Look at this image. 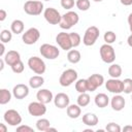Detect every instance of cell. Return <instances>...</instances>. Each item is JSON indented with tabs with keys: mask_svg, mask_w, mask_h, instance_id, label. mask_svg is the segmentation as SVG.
<instances>
[{
	"mask_svg": "<svg viewBox=\"0 0 132 132\" xmlns=\"http://www.w3.org/2000/svg\"><path fill=\"white\" fill-rule=\"evenodd\" d=\"M99 53H100L101 60H102L104 63L111 64V63L114 62V60H116V52H114L113 47H112L110 44H108V43L102 44V45L100 46Z\"/></svg>",
	"mask_w": 132,
	"mask_h": 132,
	"instance_id": "8992f818",
	"label": "cell"
},
{
	"mask_svg": "<svg viewBox=\"0 0 132 132\" xmlns=\"http://www.w3.org/2000/svg\"><path fill=\"white\" fill-rule=\"evenodd\" d=\"M75 5H76V7H77L79 10L86 11V10H88V9L90 8L91 3H90V0H76Z\"/></svg>",
	"mask_w": 132,
	"mask_h": 132,
	"instance_id": "d6a6232c",
	"label": "cell"
},
{
	"mask_svg": "<svg viewBox=\"0 0 132 132\" xmlns=\"http://www.w3.org/2000/svg\"><path fill=\"white\" fill-rule=\"evenodd\" d=\"M6 131H7V128H6L5 124L1 123L0 124V132H6Z\"/></svg>",
	"mask_w": 132,
	"mask_h": 132,
	"instance_id": "f6af8a7d",
	"label": "cell"
},
{
	"mask_svg": "<svg viewBox=\"0 0 132 132\" xmlns=\"http://www.w3.org/2000/svg\"><path fill=\"white\" fill-rule=\"evenodd\" d=\"M79 21V16L75 11H67L66 13H64L61 18V21L59 23V26L64 29V30H69L70 28H72L74 25H76Z\"/></svg>",
	"mask_w": 132,
	"mask_h": 132,
	"instance_id": "6da1fadb",
	"label": "cell"
},
{
	"mask_svg": "<svg viewBox=\"0 0 132 132\" xmlns=\"http://www.w3.org/2000/svg\"><path fill=\"white\" fill-rule=\"evenodd\" d=\"M28 66L36 74H43L45 72V69H46V66H45L44 61L41 58L36 57V56L29 58V60H28Z\"/></svg>",
	"mask_w": 132,
	"mask_h": 132,
	"instance_id": "52a82bcc",
	"label": "cell"
},
{
	"mask_svg": "<svg viewBox=\"0 0 132 132\" xmlns=\"http://www.w3.org/2000/svg\"><path fill=\"white\" fill-rule=\"evenodd\" d=\"M75 90L80 94V93H86L88 92V80L87 79H78L75 82Z\"/></svg>",
	"mask_w": 132,
	"mask_h": 132,
	"instance_id": "4316f807",
	"label": "cell"
},
{
	"mask_svg": "<svg viewBox=\"0 0 132 132\" xmlns=\"http://www.w3.org/2000/svg\"><path fill=\"white\" fill-rule=\"evenodd\" d=\"M28 112L30 113V116L32 117H41L44 116L46 112V106L44 103L37 101L31 102L28 105Z\"/></svg>",
	"mask_w": 132,
	"mask_h": 132,
	"instance_id": "8fae6325",
	"label": "cell"
},
{
	"mask_svg": "<svg viewBox=\"0 0 132 132\" xmlns=\"http://www.w3.org/2000/svg\"><path fill=\"white\" fill-rule=\"evenodd\" d=\"M98 117L95 114V113H92V112H87L82 116V123L86 125V126H89V127H94L98 124Z\"/></svg>",
	"mask_w": 132,
	"mask_h": 132,
	"instance_id": "ffe728a7",
	"label": "cell"
},
{
	"mask_svg": "<svg viewBox=\"0 0 132 132\" xmlns=\"http://www.w3.org/2000/svg\"><path fill=\"white\" fill-rule=\"evenodd\" d=\"M24 68H25V66H24V63L22 62V60H20L19 62H16L15 64H13L11 66V70L14 73H22L24 71Z\"/></svg>",
	"mask_w": 132,
	"mask_h": 132,
	"instance_id": "8d00e7d4",
	"label": "cell"
},
{
	"mask_svg": "<svg viewBox=\"0 0 132 132\" xmlns=\"http://www.w3.org/2000/svg\"><path fill=\"white\" fill-rule=\"evenodd\" d=\"M50 131H54V132H56V131H57V129H56V128H52V127H50V128L47 129V131H46V132H50Z\"/></svg>",
	"mask_w": 132,
	"mask_h": 132,
	"instance_id": "c3c4849f",
	"label": "cell"
},
{
	"mask_svg": "<svg viewBox=\"0 0 132 132\" xmlns=\"http://www.w3.org/2000/svg\"><path fill=\"white\" fill-rule=\"evenodd\" d=\"M93 1H95V2H101V1H103V0H93Z\"/></svg>",
	"mask_w": 132,
	"mask_h": 132,
	"instance_id": "681fc988",
	"label": "cell"
},
{
	"mask_svg": "<svg viewBox=\"0 0 132 132\" xmlns=\"http://www.w3.org/2000/svg\"><path fill=\"white\" fill-rule=\"evenodd\" d=\"M3 59H4L5 63L11 67L13 64H15L16 62H19L21 60V55L16 51H8L4 55V58Z\"/></svg>",
	"mask_w": 132,
	"mask_h": 132,
	"instance_id": "d6986e66",
	"label": "cell"
},
{
	"mask_svg": "<svg viewBox=\"0 0 132 132\" xmlns=\"http://www.w3.org/2000/svg\"><path fill=\"white\" fill-rule=\"evenodd\" d=\"M7 14H6V11L4 9H0V21L3 22L5 19H6Z\"/></svg>",
	"mask_w": 132,
	"mask_h": 132,
	"instance_id": "ab89813d",
	"label": "cell"
},
{
	"mask_svg": "<svg viewBox=\"0 0 132 132\" xmlns=\"http://www.w3.org/2000/svg\"><path fill=\"white\" fill-rule=\"evenodd\" d=\"M94 101H95V104H96L98 107L104 108V107H106V106L108 105V103H109V98H108V96H107L106 94H104V93H99V94H97V95L95 96Z\"/></svg>",
	"mask_w": 132,
	"mask_h": 132,
	"instance_id": "7402d4cb",
	"label": "cell"
},
{
	"mask_svg": "<svg viewBox=\"0 0 132 132\" xmlns=\"http://www.w3.org/2000/svg\"><path fill=\"white\" fill-rule=\"evenodd\" d=\"M43 10V3L38 0H28L24 4V11L29 15H39Z\"/></svg>",
	"mask_w": 132,
	"mask_h": 132,
	"instance_id": "7a4b0ae2",
	"label": "cell"
},
{
	"mask_svg": "<svg viewBox=\"0 0 132 132\" xmlns=\"http://www.w3.org/2000/svg\"><path fill=\"white\" fill-rule=\"evenodd\" d=\"M16 132H34L33 128H31L30 126L27 125H20L19 127H16Z\"/></svg>",
	"mask_w": 132,
	"mask_h": 132,
	"instance_id": "f35d334b",
	"label": "cell"
},
{
	"mask_svg": "<svg viewBox=\"0 0 132 132\" xmlns=\"http://www.w3.org/2000/svg\"><path fill=\"white\" fill-rule=\"evenodd\" d=\"M99 34H100L99 29L96 26H90L85 31V34L82 37V43L87 46H91L95 44V42L99 37Z\"/></svg>",
	"mask_w": 132,
	"mask_h": 132,
	"instance_id": "3957f363",
	"label": "cell"
},
{
	"mask_svg": "<svg viewBox=\"0 0 132 132\" xmlns=\"http://www.w3.org/2000/svg\"><path fill=\"white\" fill-rule=\"evenodd\" d=\"M12 95L19 100L24 99L29 95V87L25 84H18L12 89Z\"/></svg>",
	"mask_w": 132,
	"mask_h": 132,
	"instance_id": "9a60e30c",
	"label": "cell"
},
{
	"mask_svg": "<svg viewBox=\"0 0 132 132\" xmlns=\"http://www.w3.org/2000/svg\"><path fill=\"white\" fill-rule=\"evenodd\" d=\"M128 24H129V28H130V31L132 33V12L129 14L128 16Z\"/></svg>",
	"mask_w": 132,
	"mask_h": 132,
	"instance_id": "b9f144b4",
	"label": "cell"
},
{
	"mask_svg": "<svg viewBox=\"0 0 132 132\" xmlns=\"http://www.w3.org/2000/svg\"><path fill=\"white\" fill-rule=\"evenodd\" d=\"M103 38H104L105 43L111 44V43H113V42L117 40V35H116V33H114L113 31H106V32L104 33Z\"/></svg>",
	"mask_w": 132,
	"mask_h": 132,
	"instance_id": "1f68e13d",
	"label": "cell"
},
{
	"mask_svg": "<svg viewBox=\"0 0 132 132\" xmlns=\"http://www.w3.org/2000/svg\"><path fill=\"white\" fill-rule=\"evenodd\" d=\"M44 1H51V0H44Z\"/></svg>",
	"mask_w": 132,
	"mask_h": 132,
	"instance_id": "f907efd6",
	"label": "cell"
},
{
	"mask_svg": "<svg viewBox=\"0 0 132 132\" xmlns=\"http://www.w3.org/2000/svg\"><path fill=\"white\" fill-rule=\"evenodd\" d=\"M131 100H132V98H131Z\"/></svg>",
	"mask_w": 132,
	"mask_h": 132,
	"instance_id": "816d5d0a",
	"label": "cell"
},
{
	"mask_svg": "<svg viewBox=\"0 0 132 132\" xmlns=\"http://www.w3.org/2000/svg\"><path fill=\"white\" fill-rule=\"evenodd\" d=\"M61 6L69 10L74 6V0H61Z\"/></svg>",
	"mask_w": 132,
	"mask_h": 132,
	"instance_id": "74e56055",
	"label": "cell"
},
{
	"mask_svg": "<svg viewBox=\"0 0 132 132\" xmlns=\"http://www.w3.org/2000/svg\"><path fill=\"white\" fill-rule=\"evenodd\" d=\"M56 42L64 51H70L72 48V43H71L69 33H66V32L58 33V35L56 36Z\"/></svg>",
	"mask_w": 132,
	"mask_h": 132,
	"instance_id": "7c38bea8",
	"label": "cell"
},
{
	"mask_svg": "<svg viewBox=\"0 0 132 132\" xmlns=\"http://www.w3.org/2000/svg\"><path fill=\"white\" fill-rule=\"evenodd\" d=\"M88 91L89 92H94L97 88L101 87L104 82V77L101 74L98 73H94L92 75H90L88 78Z\"/></svg>",
	"mask_w": 132,
	"mask_h": 132,
	"instance_id": "4fadbf2b",
	"label": "cell"
},
{
	"mask_svg": "<svg viewBox=\"0 0 132 132\" xmlns=\"http://www.w3.org/2000/svg\"><path fill=\"white\" fill-rule=\"evenodd\" d=\"M44 84V78L41 75H34L29 79V87L32 89H38Z\"/></svg>",
	"mask_w": 132,
	"mask_h": 132,
	"instance_id": "603a6c76",
	"label": "cell"
},
{
	"mask_svg": "<svg viewBox=\"0 0 132 132\" xmlns=\"http://www.w3.org/2000/svg\"><path fill=\"white\" fill-rule=\"evenodd\" d=\"M11 39H12V32H11V30L9 31L7 29H4V30L1 31V33H0V40H1V42L7 43Z\"/></svg>",
	"mask_w": 132,
	"mask_h": 132,
	"instance_id": "4dcf8cb0",
	"label": "cell"
},
{
	"mask_svg": "<svg viewBox=\"0 0 132 132\" xmlns=\"http://www.w3.org/2000/svg\"><path fill=\"white\" fill-rule=\"evenodd\" d=\"M105 130L108 131V132H121L122 128L120 127L119 124L113 123V122H110V123H108V124L106 125Z\"/></svg>",
	"mask_w": 132,
	"mask_h": 132,
	"instance_id": "d590c367",
	"label": "cell"
},
{
	"mask_svg": "<svg viewBox=\"0 0 132 132\" xmlns=\"http://www.w3.org/2000/svg\"><path fill=\"white\" fill-rule=\"evenodd\" d=\"M4 52H5V46H4V43L1 42V51H0V57H3L4 56Z\"/></svg>",
	"mask_w": 132,
	"mask_h": 132,
	"instance_id": "ee69618b",
	"label": "cell"
},
{
	"mask_svg": "<svg viewBox=\"0 0 132 132\" xmlns=\"http://www.w3.org/2000/svg\"><path fill=\"white\" fill-rule=\"evenodd\" d=\"M105 88L108 92L112 94H121L123 92V80L111 77L105 82Z\"/></svg>",
	"mask_w": 132,
	"mask_h": 132,
	"instance_id": "5bb4252c",
	"label": "cell"
},
{
	"mask_svg": "<svg viewBox=\"0 0 132 132\" xmlns=\"http://www.w3.org/2000/svg\"><path fill=\"white\" fill-rule=\"evenodd\" d=\"M3 119L9 126H19L22 123V117H21L20 112L15 109L6 110L4 112Z\"/></svg>",
	"mask_w": 132,
	"mask_h": 132,
	"instance_id": "30bf717a",
	"label": "cell"
},
{
	"mask_svg": "<svg viewBox=\"0 0 132 132\" xmlns=\"http://www.w3.org/2000/svg\"><path fill=\"white\" fill-rule=\"evenodd\" d=\"M123 131H124V132H132V126H130V125L125 126V127L123 128Z\"/></svg>",
	"mask_w": 132,
	"mask_h": 132,
	"instance_id": "7bdbcfd3",
	"label": "cell"
},
{
	"mask_svg": "<svg viewBox=\"0 0 132 132\" xmlns=\"http://www.w3.org/2000/svg\"><path fill=\"white\" fill-rule=\"evenodd\" d=\"M76 101H77V104H78L80 107H85V106L89 105V103H90V101H91L90 95L87 94V93H80L79 96L77 97Z\"/></svg>",
	"mask_w": 132,
	"mask_h": 132,
	"instance_id": "f1b7e54d",
	"label": "cell"
},
{
	"mask_svg": "<svg viewBox=\"0 0 132 132\" xmlns=\"http://www.w3.org/2000/svg\"><path fill=\"white\" fill-rule=\"evenodd\" d=\"M40 37V32L37 28H29L27 31H25V33H23V36H22V39H23V42L25 44H28V45H31V44H34L37 42V40L39 39Z\"/></svg>",
	"mask_w": 132,
	"mask_h": 132,
	"instance_id": "ba28073f",
	"label": "cell"
},
{
	"mask_svg": "<svg viewBox=\"0 0 132 132\" xmlns=\"http://www.w3.org/2000/svg\"><path fill=\"white\" fill-rule=\"evenodd\" d=\"M4 63H5V61H4V59L2 58V59H0V70H3V68H4Z\"/></svg>",
	"mask_w": 132,
	"mask_h": 132,
	"instance_id": "7dc6e473",
	"label": "cell"
},
{
	"mask_svg": "<svg viewBox=\"0 0 132 132\" xmlns=\"http://www.w3.org/2000/svg\"><path fill=\"white\" fill-rule=\"evenodd\" d=\"M54 104L58 108H67V106L70 104L69 96L65 93H58L54 97Z\"/></svg>",
	"mask_w": 132,
	"mask_h": 132,
	"instance_id": "2e32d148",
	"label": "cell"
},
{
	"mask_svg": "<svg viewBox=\"0 0 132 132\" xmlns=\"http://www.w3.org/2000/svg\"><path fill=\"white\" fill-rule=\"evenodd\" d=\"M123 92L125 94L132 93V78H125L123 80Z\"/></svg>",
	"mask_w": 132,
	"mask_h": 132,
	"instance_id": "e575fe53",
	"label": "cell"
},
{
	"mask_svg": "<svg viewBox=\"0 0 132 132\" xmlns=\"http://www.w3.org/2000/svg\"><path fill=\"white\" fill-rule=\"evenodd\" d=\"M127 43L130 47H132V33H131V35H129V37L127 39Z\"/></svg>",
	"mask_w": 132,
	"mask_h": 132,
	"instance_id": "bcb514c9",
	"label": "cell"
},
{
	"mask_svg": "<svg viewBox=\"0 0 132 132\" xmlns=\"http://www.w3.org/2000/svg\"><path fill=\"white\" fill-rule=\"evenodd\" d=\"M125 104H126V101H125V98L123 96H121L120 94H116L111 100H110V105H111V108L116 111H121L124 109L125 107Z\"/></svg>",
	"mask_w": 132,
	"mask_h": 132,
	"instance_id": "ac0fdd59",
	"label": "cell"
},
{
	"mask_svg": "<svg viewBox=\"0 0 132 132\" xmlns=\"http://www.w3.org/2000/svg\"><path fill=\"white\" fill-rule=\"evenodd\" d=\"M43 16H44L45 21L51 25H59V23L61 21V18H62L60 12L54 7L45 8L44 11H43Z\"/></svg>",
	"mask_w": 132,
	"mask_h": 132,
	"instance_id": "9c48e42d",
	"label": "cell"
},
{
	"mask_svg": "<svg viewBox=\"0 0 132 132\" xmlns=\"http://www.w3.org/2000/svg\"><path fill=\"white\" fill-rule=\"evenodd\" d=\"M77 76H78L77 72L74 69L69 68L62 72V74L59 78V82L62 87H69L77 80Z\"/></svg>",
	"mask_w": 132,
	"mask_h": 132,
	"instance_id": "5b68a950",
	"label": "cell"
},
{
	"mask_svg": "<svg viewBox=\"0 0 132 132\" xmlns=\"http://www.w3.org/2000/svg\"><path fill=\"white\" fill-rule=\"evenodd\" d=\"M80 59H81V55H80V53L77 50H70V51H68V53H67V60L70 63L76 64V63H78L80 61Z\"/></svg>",
	"mask_w": 132,
	"mask_h": 132,
	"instance_id": "cb8c5ba5",
	"label": "cell"
},
{
	"mask_svg": "<svg viewBox=\"0 0 132 132\" xmlns=\"http://www.w3.org/2000/svg\"><path fill=\"white\" fill-rule=\"evenodd\" d=\"M70 35V39H71V43H72V47H76L80 44L81 42V38H80V35L76 32H71L69 33Z\"/></svg>",
	"mask_w": 132,
	"mask_h": 132,
	"instance_id": "836d02e7",
	"label": "cell"
},
{
	"mask_svg": "<svg viewBox=\"0 0 132 132\" xmlns=\"http://www.w3.org/2000/svg\"><path fill=\"white\" fill-rule=\"evenodd\" d=\"M51 127V123H50V121L47 120V119H39L37 122H36V128H37V130H39V131H44V132H46L47 131V129Z\"/></svg>",
	"mask_w": 132,
	"mask_h": 132,
	"instance_id": "f546056e",
	"label": "cell"
},
{
	"mask_svg": "<svg viewBox=\"0 0 132 132\" xmlns=\"http://www.w3.org/2000/svg\"><path fill=\"white\" fill-rule=\"evenodd\" d=\"M11 99V93L7 89H1L0 90V104L4 105L8 103Z\"/></svg>",
	"mask_w": 132,
	"mask_h": 132,
	"instance_id": "83f0119b",
	"label": "cell"
},
{
	"mask_svg": "<svg viewBox=\"0 0 132 132\" xmlns=\"http://www.w3.org/2000/svg\"><path fill=\"white\" fill-rule=\"evenodd\" d=\"M66 112L70 119H77L81 113V109L78 104H69L66 108Z\"/></svg>",
	"mask_w": 132,
	"mask_h": 132,
	"instance_id": "44dd1931",
	"label": "cell"
},
{
	"mask_svg": "<svg viewBox=\"0 0 132 132\" xmlns=\"http://www.w3.org/2000/svg\"><path fill=\"white\" fill-rule=\"evenodd\" d=\"M36 98L39 102L41 103H44V104H47L50 102H52L54 100V96H53V93L47 90V89H41L37 92L36 94Z\"/></svg>",
	"mask_w": 132,
	"mask_h": 132,
	"instance_id": "e0dca14e",
	"label": "cell"
},
{
	"mask_svg": "<svg viewBox=\"0 0 132 132\" xmlns=\"http://www.w3.org/2000/svg\"><path fill=\"white\" fill-rule=\"evenodd\" d=\"M108 74L112 78H119L122 75V67L119 64H112L108 67Z\"/></svg>",
	"mask_w": 132,
	"mask_h": 132,
	"instance_id": "d4e9b609",
	"label": "cell"
},
{
	"mask_svg": "<svg viewBox=\"0 0 132 132\" xmlns=\"http://www.w3.org/2000/svg\"><path fill=\"white\" fill-rule=\"evenodd\" d=\"M120 2L125 6H129L132 4V0H120Z\"/></svg>",
	"mask_w": 132,
	"mask_h": 132,
	"instance_id": "60d3db41",
	"label": "cell"
},
{
	"mask_svg": "<svg viewBox=\"0 0 132 132\" xmlns=\"http://www.w3.org/2000/svg\"><path fill=\"white\" fill-rule=\"evenodd\" d=\"M10 30L14 34H21L24 31V23L21 20H14L12 21L10 25Z\"/></svg>",
	"mask_w": 132,
	"mask_h": 132,
	"instance_id": "484cf974",
	"label": "cell"
},
{
	"mask_svg": "<svg viewBox=\"0 0 132 132\" xmlns=\"http://www.w3.org/2000/svg\"><path fill=\"white\" fill-rule=\"evenodd\" d=\"M39 52L41 56L48 60H55L59 57L60 51L56 45L50 44V43H43L39 47Z\"/></svg>",
	"mask_w": 132,
	"mask_h": 132,
	"instance_id": "277c9868",
	"label": "cell"
}]
</instances>
